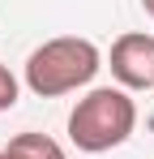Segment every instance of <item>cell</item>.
<instances>
[{
  "label": "cell",
  "mask_w": 154,
  "mask_h": 159,
  "mask_svg": "<svg viewBox=\"0 0 154 159\" xmlns=\"http://www.w3.org/2000/svg\"><path fill=\"white\" fill-rule=\"evenodd\" d=\"M13 103H17V78L0 65V112H9Z\"/></svg>",
  "instance_id": "5"
},
{
  "label": "cell",
  "mask_w": 154,
  "mask_h": 159,
  "mask_svg": "<svg viewBox=\"0 0 154 159\" xmlns=\"http://www.w3.org/2000/svg\"><path fill=\"white\" fill-rule=\"evenodd\" d=\"M141 9H146V13H150V17H154V0H141Z\"/></svg>",
  "instance_id": "6"
},
{
  "label": "cell",
  "mask_w": 154,
  "mask_h": 159,
  "mask_svg": "<svg viewBox=\"0 0 154 159\" xmlns=\"http://www.w3.org/2000/svg\"><path fill=\"white\" fill-rule=\"evenodd\" d=\"M133 125H137V103L128 99L124 86H94L69 112V138L86 155H103V151L128 142Z\"/></svg>",
  "instance_id": "1"
},
{
  "label": "cell",
  "mask_w": 154,
  "mask_h": 159,
  "mask_svg": "<svg viewBox=\"0 0 154 159\" xmlns=\"http://www.w3.org/2000/svg\"><path fill=\"white\" fill-rule=\"evenodd\" d=\"M111 73L124 90H150L154 86V34L128 30L111 43Z\"/></svg>",
  "instance_id": "3"
},
{
  "label": "cell",
  "mask_w": 154,
  "mask_h": 159,
  "mask_svg": "<svg viewBox=\"0 0 154 159\" xmlns=\"http://www.w3.org/2000/svg\"><path fill=\"white\" fill-rule=\"evenodd\" d=\"M103 56L90 39H77V34H60L47 39L43 48H34L26 60V86L39 95V99H56V95H69L77 86L99 73Z\"/></svg>",
  "instance_id": "2"
},
{
  "label": "cell",
  "mask_w": 154,
  "mask_h": 159,
  "mask_svg": "<svg viewBox=\"0 0 154 159\" xmlns=\"http://www.w3.org/2000/svg\"><path fill=\"white\" fill-rule=\"evenodd\" d=\"M0 159H4V151H0Z\"/></svg>",
  "instance_id": "7"
},
{
  "label": "cell",
  "mask_w": 154,
  "mask_h": 159,
  "mask_svg": "<svg viewBox=\"0 0 154 159\" xmlns=\"http://www.w3.org/2000/svg\"><path fill=\"white\" fill-rule=\"evenodd\" d=\"M4 159H69V155L60 151V142L47 138V133H17V138H9Z\"/></svg>",
  "instance_id": "4"
}]
</instances>
